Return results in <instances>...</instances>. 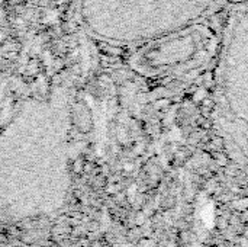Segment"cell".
Returning a JSON list of instances; mask_svg holds the SVG:
<instances>
[{
    "label": "cell",
    "mask_w": 248,
    "mask_h": 247,
    "mask_svg": "<svg viewBox=\"0 0 248 247\" xmlns=\"http://www.w3.org/2000/svg\"><path fill=\"white\" fill-rule=\"evenodd\" d=\"M214 109L221 144L248 178V0L234 9L219 42Z\"/></svg>",
    "instance_id": "cell-3"
},
{
    "label": "cell",
    "mask_w": 248,
    "mask_h": 247,
    "mask_svg": "<svg viewBox=\"0 0 248 247\" xmlns=\"http://www.w3.org/2000/svg\"><path fill=\"white\" fill-rule=\"evenodd\" d=\"M230 0H73L74 16L93 41L140 48L203 23Z\"/></svg>",
    "instance_id": "cell-2"
},
{
    "label": "cell",
    "mask_w": 248,
    "mask_h": 247,
    "mask_svg": "<svg viewBox=\"0 0 248 247\" xmlns=\"http://www.w3.org/2000/svg\"><path fill=\"white\" fill-rule=\"evenodd\" d=\"M211 45V33L201 23L137 48L132 60L150 76L176 74L190 70L196 60H205Z\"/></svg>",
    "instance_id": "cell-4"
},
{
    "label": "cell",
    "mask_w": 248,
    "mask_h": 247,
    "mask_svg": "<svg viewBox=\"0 0 248 247\" xmlns=\"http://www.w3.org/2000/svg\"><path fill=\"white\" fill-rule=\"evenodd\" d=\"M73 96L57 86L49 93L25 100L1 132L3 179L35 183L71 182Z\"/></svg>",
    "instance_id": "cell-1"
},
{
    "label": "cell",
    "mask_w": 248,
    "mask_h": 247,
    "mask_svg": "<svg viewBox=\"0 0 248 247\" xmlns=\"http://www.w3.org/2000/svg\"><path fill=\"white\" fill-rule=\"evenodd\" d=\"M247 224H248V221H247Z\"/></svg>",
    "instance_id": "cell-5"
}]
</instances>
